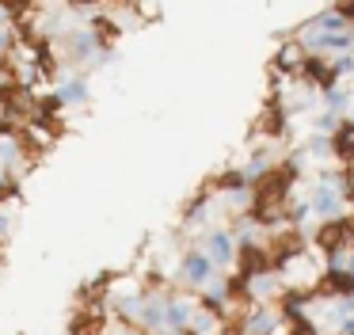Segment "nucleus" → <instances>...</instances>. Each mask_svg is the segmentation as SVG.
<instances>
[{"instance_id": "2", "label": "nucleus", "mask_w": 354, "mask_h": 335, "mask_svg": "<svg viewBox=\"0 0 354 335\" xmlns=\"http://www.w3.org/2000/svg\"><path fill=\"white\" fill-rule=\"evenodd\" d=\"M202 251L209 255V263L217 266V271H225V266H236V251H240V244H236V233L232 228H206L202 233Z\"/></svg>"}, {"instance_id": "6", "label": "nucleus", "mask_w": 354, "mask_h": 335, "mask_svg": "<svg viewBox=\"0 0 354 335\" xmlns=\"http://www.w3.org/2000/svg\"><path fill=\"white\" fill-rule=\"evenodd\" d=\"M320 293L335 297V301H346V297H354V274H351V271H324Z\"/></svg>"}, {"instance_id": "1", "label": "nucleus", "mask_w": 354, "mask_h": 335, "mask_svg": "<svg viewBox=\"0 0 354 335\" xmlns=\"http://www.w3.org/2000/svg\"><path fill=\"white\" fill-rule=\"evenodd\" d=\"M217 278V266L209 263V255L202 248H187L179 255V266H176V282L187 289H206L209 282Z\"/></svg>"}, {"instance_id": "3", "label": "nucleus", "mask_w": 354, "mask_h": 335, "mask_svg": "<svg viewBox=\"0 0 354 335\" xmlns=\"http://www.w3.org/2000/svg\"><path fill=\"white\" fill-rule=\"evenodd\" d=\"M194 309H198V305H194L191 297L168 293V309H164V332L187 335V332H191V320H194Z\"/></svg>"}, {"instance_id": "11", "label": "nucleus", "mask_w": 354, "mask_h": 335, "mask_svg": "<svg viewBox=\"0 0 354 335\" xmlns=\"http://www.w3.org/2000/svg\"><path fill=\"white\" fill-rule=\"evenodd\" d=\"M346 271L354 274V251H351V255H346Z\"/></svg>"}, {"instance_id": "4", "label": "nucleus", "mask_w": 354, "mask_h": 335, "mask_svg": "<svg viewBox=\"0 0 354 335\" xmlns=\"http://www.w3.org/2000/svg\"><path fill=\"white\" fill-rule=\"evenodd\" d=\"M308 202H313V213H316L320 221H339V217H346V202H343V194H339L335 187H320V183H316L313 194H308Z\"/></svg>"}, {"instance_id": "9", "label": "nucleus", "mask_w": 354, "mask_h": 335, "mask_svg": "<svg viewBox=\"0 0 354 335\" xmlns=\"http://www.w3.org/2000/svg\"><path fill=\"white\" fill-rule=\"evenodd\" d=\"M331 73L343 80V76H354V53H343V57H331Z\"/></svg>"}, {"instance_id": "10", "label": "nucleus", "mask_w": 354, "mask_h": 335, "mask_svg": "<svg viewBox=\"0 0 354 335\" xmlns=\"http://www.w3.org/2000/svg\"><path fill=\"white\" fill-rule=\"evenodd\" d=\"M343 225H346V240H351V248H354V213H346Z\"/></svg>"}, {"instance_id": "5", "label": "nucleus", "mask_w": 354, "mask_h": 335, "mask_svg": "<svg viewBox=\"0 0 354 335\" xmlns=\"http://www.w3.org/2000/svg\"><path fill=\"white\" fill-rule=\"evenodd\" d=\"M305 46H301V38H286L282 46H278V53H274V73L278 76H301V65H305Z\"/></svg>"}, {"instance_id": "7", "label": "nucleus", "mask_w": 354, "mask_h": 335, "mask_svg": "<svg viewBox=\"0 0 354 335\" xmlns=\"http://www.w3.org/2000/svg\"><path fill=\"white\" fill-rule=\"evenodd\" d=\"M331 152H335V160H343V168L354 164V122L343 118V126L335 129V137H331Z\"/></svg>"}, {"instance_id": "8", "label": "nucleus", "mask_w": 354, "mask_h": 335, "mask_svg": "<svg viewBox=\"0 0 354 335\" xmlns=\"http://www.w3.org/2000/svg\"><path fill=\"white\" fill-rule=\"evenodd\" d=\"M320 99H324V107H328L331 114H339V118H343V114L351 111V103H354L346 88H328V91H320Z\"/></svg>"}]
</instances>
